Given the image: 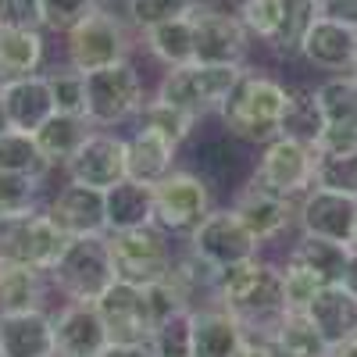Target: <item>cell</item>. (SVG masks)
Segmentation results:
<instances>
[{
	"label": "cell",
	"instance_id": "cell-1",
	"mask_svg": "<svg viewBox=\"0 0 357 357\" xmlns=\"http://www.w3.org/2000/svg\"><path fill=\"white\" fill-rule=\"evenodd\" d=\"M215 304L240 321L247 336H275V325L286 311L282 268L261 254L222 268L215 279Z\"/></svg>",
	"mask_w": 357,
	"mask_h": 357
},
{
	"label": "cell",
	"instance_id": "cell-2",
	"mask_svg": "<svg viewBox=\"0 0 357 357\" xmlns=\"http://www.w3.org/2000/svg\"><path fill=\"white\" fill-rule=\"evenodd\" d=\"M286 111H289V86L272 72L243 68V75L236 79L232 93L218 111V122L232 139L264 146L268 139L282 132Z\"/></svg>",
	"mask_w": 357,
	"mask_h": 357
},
{
	"label": "cell",
	"instance_id": "cell-3",
	"mask_svg": "<svg viewBox=\"0 0 357 357\" xmlns=\"http://www.w3.org/2000/svg\"><path fill=\"white\" fill-rule=\"evenodd\" d=\"M136 29L114 8H89L86 18H79L65 33V65L89 75L111 68L118 61H129L136 47Z\"/></svg>",
	"mask_w": 357,
	"mask_h": 357
},
{
	"label": "cell",
	"instance_id": "cell-4",
	"mask_svg": "<svg viewBox=\"0 0 357 357\" xmlns=\"http://www.w3.org/2000/svg\"><path fill=\"white\" fill-rule=\"evenodd\" d=\"M243 68L247 65H204V61L168 68V72H161L154 97L178 111H186L197 122H204V118L222 111L225 97L232 93V86L243 75Z\"/></svg>",
	"mask_w": 357,
	"mask_h": 357
},
{
	"label": "cell",
	"instance_id": "cell-5",
	"mask_svg": "<svg viewBox=\"0 0 357 357\" xmlns=\"http://www.w3.org/2000/svg\"><path fill=\"white\" fill-rule=\"evenodd\" d=\"M146 82L143 72L136 68V61H118L111 68L89 72L86 75V122L93 129H114L122 122L143 111L146 104Z\"/></svg>",
	"mask_w": 357,
	"mask_h": 357
},
{
	"label": "cell",
	"instance_id": "cell-6",
	"mask_svg": "<svg viewBox=\"0 0 357 357\" xmlns=\"http://www.w3.org/2000/svg\"><path fill=\"white\" fill-rule=\"evenodd\" d=\"M50 286L65 296V301H82L93 304L97 296L114 282L111 268V250L107 236H82V240H68L57 264L47 272Z\"/></svg>",
	"mask_w": 357,
	"mask_h": 357
},
{
	"label": "cell",
	"instance_id": "cell-7",
	"mask_svg": "<svg viewBox=\"0 0 357 357\" xmlns=\"http://www.w3.org/2000/svg\"><path fill=\"white\" fill-rule=\"evenodd\" d=\"M107 250H111V268L118 282L129 286H154L172 272V236L161 232L158 225H143L129 232H107Z\"/></svg>",
	"mask_w": 357,
	"mask_h": 357
},
{
	"label": "cell",
	"instance_id": "cell-8",
	"mask_svg": "<svg viewBox=\"0 0 357 357\" xmlns=\"http://www.w3.org/2000/svg\"><path fill=\"white\" fill-rule=\"evenodd\" d=\"M65 236L47 218L43 207H29V211L0 215V264H22L50 272L65 250Z\"/></svg>",
	"mask_w": 357,
	"mask_h": 357
},
{
	"label": "cell",
	"instance_id": "cell-9",
	"mask_svg": "<svg viewBox=\"0 0 357 357\" xmlns=\"http://www.w3.org/2000/svg\"><path fill=\"white\" fill-rule=\"evenodd\" d=\"M250 183L264 193L296 204L314 186V146L296 136L279 132L275 139H268L261 146V158H257Z\"/></svg>",
	"mask_w": 357,
	"mask_h": 357
},
{
	"label": "cell",
	"instance_id": "cell-10",
	"mask_svg": "<svg viewBox=\"0 0 357 357\" xmlns=\"http://www.w3.org/2000/svg\"><path fill=\"white\" fill-rule=\"evenodd\" d=\"M211 211V190L197 172L175 168L154 186V225L168 236H190Z\"/></svg>",
	"mask_w": 357,
	"mask_h": 357
},
{
	"label": "cell",
	"instance_id": "cell-11",
	"mask_svg": "<svg viewBox=\"0 0 357 357\" xmlns=\"http://www.w3.org/2000/svg\"><path fill=\"white\" fill-rule=\"evenodd\" d=\"M193 15V40H197V61L204 65H247L254 40L236 18V11L207 4L190 8Z\"/></svg>",
	"mask_w": 357,
	"mask_h": 357
},
{
	"label": "cell",
	"instance_id": "cell-12",
	"mask_svg": "<svg viewBox=\"0 0 357 357\" xmlns=\"http://www.w3.org/2000/svg\"><path fill=\"white\" fill-rule=\"evenodd\" d=\"M65 175H68V183L100 190V193H107L118 183H126V178H129L126 136H118L114 129H93L82 139L79 151L68 158Z\"/></svg>",
	"mask_w": 357,
	"mask_h": 357
},
{
	"label": "cell",
	"instance_id": "cell-13",
	"mask_svg": "<svg viewBox=\"0 0 357 357\" xmlns=\"http://www.w3.org/2000/svg\"><path fill=\"white\" fill-rule=\"evenodd\" d=\"M111 343H151L158 321L146 301V289L129 286V282H111L97 301H93Z\"/></svg>",
	"mask_w": 357,
	"mask_h": 357
},
{
	"label": "cell",
	"instance_id": "cell-14",
	"mask_svg": "<svg viewBox=\"0 0 357 357\" xmlns=\"http://www.w3.org/2000/svg\"><path fill=\"white\" fill-rule=\"evenodd\" d=\"M186 243L197 257H204L211 268H218V272L229 264H240V261L261 254L254 236L243 229V222L236 218L229 207H215V211L186 236Z\"/></svg>",
	"mask_w": 357,
	"mask_h": 357
},
{
	"label": "cell",
	"instance_id": "cell-15",
	"mask_svg": "<svg viewBox=\"0 0 357 357\" xmlns=\"http://www.w3.org/2000/svg\"><path fill=\"white\" fill-rule=\"evenodd\" d=\"M354 222H357V200L354 197L311 186L296 200V229H301V236H314V240L350 247Z\"/></svg>",
	"mask_w": 357,
	"mask_h": 357
},
{
	"label": "cell",
	"instance_id": "cell-16",
	"mask_svg": "<svg viewBox=\"0 0 357 357\" xmlns=\"http://www.w3.org/2000/svg\"><path fill=\"white\" fill-rule=\"evenodd\" d=\"M47 218L57 225L65 240H82V236H107V215H104V193L65 183L43 207Z\"/></svg>",
	"mask_w": 357,
	"mask_h": 357
},
{
	"label": "cell",
	"instance_id": "cell-17",
	"mask_svg": "<svg viewBox=\"0 0 357 357\" xmlns=\"http://www.w3.org/2000/svg\"><path fill=\"white\" fill-rule=\"evenodd\" d=\"M301 61L325 75H347L357 68V29L333 18H314L301 43Z\"/></svg>",
	"mask_w": 357,
	"mask_h": 357
},
{
	"label": "cell",
	"instance_id": "cell-18",
	"mask_svg": "<svg viewBox=\"0 0 357 357\" xmlns=\"http://www.w3.org/2000/svg\"><path fill=\"white\" fill-rule=\"evenodd\" d=\"M229 211L243 222V229L254 236L257 247L275 243L289 225H296V204H293V200H282V197H272V193H264V190H257L254 183L243 186L240 193L232 197Z\"/></svg>",
	"mask_w": 357,
	"mask_h": 357
},
{
	"label": "cell",
	"instance_id": "cell-19",
	"mask_svg": "<svg viewBox=\"0 0 357 357\" xmlns=\"http://www.w3.org/2000/svg\"><path fill=\"white\" fill-rule=\"evenodd\" d=\"M111 336L93 304L65 301L54 314V354L57 357H100Z\"/></svg>",
	"mask_w": 357,
	"mask_h": 357
},
{
	"label": "cell",
	"instance_id": "cell-20",
	"mask_svg": "<svg viewBox=\"0 0 357 357\" xmlns=\"http://www.w3.org/2000/svg\"><path fill=\"white\" fill-rule=\"evenodd\" d=\"M178 161V143H172L165 132L139 126L126 136V165H129V178L143 186H158L165 175L175 172Z\"/></svg>",
	"mask_w": 357,
	"mask_h": 357
},
{
	"label": "cell",
	"instance_id": "cell-21",
	"mask_svg": "<svg viewBox=\"0 0 357 357\" xmlns=\"http://www.w3.org/2000/svg\"><path fill=\"white\" fill-rule=\"evenodd\" d=\"M0 100H4L8 126L18 129V132H29V136L54 114V97H50V86H47L43 72L4 82L0 86Z\"/></svg>",
	"mask_w": 357,
	"mask_h": 357
},
{
	"label": "cell",
	"instance_id": "cell-22",
	"mask_svg": "<svg viewBox=\"0 0 357 357\" xmlns=\"http://www.w3.org/2000/svg\"><path fill=\"white\" fill-rule=\"evenodd\" d=\"M247 329L222 304L193 307V357H240Z\"/></svg>",
	"mask_w": 357,
	"mask_h": 357
},
{
	"label": "cell",
	"instance_id": "cell-23",
	"mask_svg": "<svg viewBox=\"0 0 357 357\" xmlns=\"http://www.w3.org/2000/svg\"><path fill=\"white\" fill-rule=\"evenodd\" d=\"M0 354L4 357H57L54 314L50 311L0 314Z\"/></svg>",
	"mask_w": 357,
	"mask_h": 357
},
{
	"label": "cell",
	"instance_id": "cell-24",
	"mask_svg": "<svg viewBox=\"0 0 357 357\" xmlns=\"http://www.w3.org/2000/svg\"><path fill=\"white\" fill-rule=\"evenodd\" d=\"M143 50L168 72V68H183L197 61V40H193V15L190 8L183 15H175L168 22L151 25L146 33H139Z\"/></svg>",
	"mask_w": 357,
	"mask_h": 357
},
{
	"label": "cell",
	"instance_id": "cell-25",
	"mask_svg": "<svg viewBox=\"0 0 357 357\" xmlns=\"http://www.w3.org/2000/svg\"><path fill=\"white\" fill-rule=\"evenodd\" d=\"M307 318L314 321V329L329 347L357 336V301L343 286H321L314 301L307 304Z\"/></svg>",
	"mask_w": 357,
	"mask_h": 357
},
{
	"label": "cell",
	"instance_id": "cell-26",
	"mask_svg": "<svg viewBox=\"0 0 357 357\" xmlns=\"http://www.w3.org/2000/svg\"><path fill=\"white\" fill-rule=\"evenodd\" d=\"M47 36L43 29H0V86L43 72Z\"/></svg>",
	"mask_w": 357,
	"mask_h": 357
},
{
	"label": "cell",
	"instance_id": "cell-27",
	"mask_svg": "<svg viewBox=\"0 0 357 357\" xmlns=\"http://www.w3.org/2000/svg\"><path fill=\"white\" fill-rule=\"evenodd\" d=\"M107 232H129L154 225V186H143L136 178H126L104 193Z\"/></svg>",
	"mask_w": 357,
	"mask_h": 357
},
{
	"label": "cell",
	"instance_id": "cell-28",
	"mask_svg": "<svg viewBox=\"0 0 357 357\" xmlns=\"http://www.w3.org/2000/svg\"><path fill=\"white\" fill-rule=\"evenodd\" d=\"M47 272L22 264H0V314L47 311Z\"/></svg>",
	"mask_w": 357,
	"mask_h": 357
},
{
	"label": "cell",
	"instance_id": "cell-29",
	"mask_svg": "<svg viewBox=\"0 0 357 357\" xmlns=\"http://www.w3.org/2000/svg\"><path fill=\"white\" fill-rule=\"evenodd\" d=\"M347 254H350V247H340V243H329V240H314V236H296V243H289L282 261L311 272L321 286H340L343 268H347Z\"/></svg>",
	"mask_w": 357,
	"mask_h": 357
},
{
	"label": "cell",
	"instance_id": "cell-30",
	"mask_svg": "<svg viewBox=\"0 0 357 357\" xmlns=\"http://www.w3.org/2000/svg\"><path fill=\"white\" fill-rule=\"evenodd\" d=\"M93 132V126L86 122V118H79V114H50L47 122L33 132V139H36V146H40V154L57 168V165H68V158L82 146V139Z\"/></svg>",
	"mask_w": 357,
	"mask_h": 357
},
{
	"label": "cell",
	"instance_id": "cell-31",
	"mask_svg": "<svg viewBox=\"0 0 357 357\" xmlns=\"http://www.w3.org/2000/svg\"><path fill=\"white\" fill-rule=\"evenodd\" d=\"M314 186L357 200V143L314 146Z\"/></svg>",
	"mask_w": 357,
	"mask_h": 357
},
{
	"label": "cell",
	"instance_id": "cell-32",
	"mask_svg": "<svg viewBox=\"0 0 357 357\" xmlns=\"http://www.w3.org/2000/svg\"><path fill=\"white\" fill-rule=\"evenodd\" d=\"M0 172H11V175H25V178H36V183H47V175L54 172V165L40 154L36 139L29 132L8 129L0 132Z\"/></svg>",
	"mask_w": 357,
	"mask_h": 357
},
{
	"label": "cell",
	"instance_id": "cell-33",
	"mask_svg": "<svg viewBox=\"0 0 357 357\" xmlns=\"http://www.w3.org/2000/svg\"><path fill=\"white\" fill-rule=\"evenodd\" d=\"M318 18V0H282V22L275 40L268 43L264 50H272L279 61H293L301 57V43L307 36L311 22Z\"/></svg>",
	"mask_w": 357,
	"mask_h": 357
},
{
	"label": "cell",
	"instance_id": "cell-34",
	"mask_svg": "<svg viewBox=\"0 0 357 357\" xmlns=\"http://www.w3.org/2000/svg\"><path fill=\"white\" fill-rule=\"evenodd\" d=\"M275 340L293 357H329V343L321 340V333L314 329L307 311H282V318L275 325Z\"/></svg>",
	"mask_w": 357,
	"mask_h": 357
},
{
	"label": "cell",
	"instance_id": "cell-35",
	"mask_svg": "<svg viewBox=\"0 0 357 357\" xmlns=\"http://www.w3.org/2000/svg\"><path fill=\"white\" fill-rule=\"evenodd\" d=\"M321 129H325V122H321V111H318V100H314V86H301V89L289 86V111H286L282 132L318 146Z\"/></svg>",
	"mask_w": 357,
	"mask_h": 357
},
{
	"label": "cell",
	"instance_id": "cell-36",
	"mask_svg": "<svg viewBox=\"0 0 357 357\" xmlns=\"http://www.w3.org/2000/svg\"><path fill=\"white\" fill-rule=\"evenodd\" d=\"M136 122L165 132V136H168L172 143H178V146H183V143L193 136V129H197V118H190L186 111H178V107H172V104H165V100H158L154 93L146 97L143 111L136 114Z\"/></svg>",
	"mask_w": 357,
	"mask_h": 357
},
{
	"label": "cell",
	"instance_id": "cell-37",
	"mask_svg": "<svg viewBox=\"0 0 357 357\" xmlns=\"http://www.w3.org/2000/svg\"><path fill=\"white\" fill-rule=\"evenodd\" d=\"M154 357H193V311L165 318L151 336Z\"/></svg>",
	"mask_w": 357,
	"mask_h": 357
},
{
	"label": "cell",
	"instance_id": "cell-38",
	"mask_svg": "<svg viewBox=\"0 0 357 357\" xmlns=\"http://www.w3.org/2000/svg\"><path fill=\"white\" fill-rule=\"evenodd\" d=\"M47 86H50V97H54V111L57 114H79L86 118V75L75 68H54L43 72Z\"/></svg>",
	"mask_w": 357,
	"mask_h": 357
},
{
	"label": "cell",
	"instance_id": "cell-39",
	"mask_svg": "<svg viewBox=\"0 0 357 357\" xmlns=\"http://www.w3.org/2000/svg\"><path fill=\"white\" fill-rule=\"evenodd\" d=\"M183 11H186L183 0H122V15L136 33H146L151 25L168 22V18L183 15Z\"/></svg>",
	"mask_w": 357,
	"mask_h": 357
},
{
	"label": "cell",
	"instance_id": "cell-40",
	"mask_svg": "<svg viewBox=\"0 0 357 357\" xmlns=\"http://www.w3.org/2000/svg\"><path fill=\"white\" fill-rule=\"evenodd\" d=\"M40 186L43 183H36V178L0 172V215H15V211H29V207H36Z\"/></svg>",
	"mask_w": 357,
	"mask_h": 357
},
{
	"label": "cell",
	"instance_id": "cell-41",
	"mask_svg": "<svg viewBox=\"0 0 357 357\" xmlns=\"http://www.w3.org/2000/svg\"><path fill=\"white\" fill-rule=\"evenodd\" d=\"M282 268V296H286V311H307V304L314 301V293L321 289V282L304 272V268L296 264H279Z\"/></svg>",
	"mask_w": 357,
	"mask_h": 357
},
{
	"label": "cell",
	"instance_id": "cell-42",
	"mask_svg": "<svg viewBox=\"0 0 357 357\" xmlns=\"http://www.w3.org/2000/svg\"><path fill=\"white\" fill-rule=\"evenodd\" d=\"M89 8H97L93 0H40L43 11V33H68V29L89 15Z\"/></svg>",
	"mask_w": 357,
	"mask_h": 357
},
{
	"label": "cell",
	"instance_id": "cell-43",
	"mask_svg": "<svg viewBox=\"0 0 357 357\" xmlns=\"http://www.w3.org/2000/svg\"><path fill=\"white\" fill-rule=\"evenodd\" d=\"M0 29H43L40 0H0Z\"/></svg>",
	"mask_w": 357,
	"mask_h": 357
},
{
	"label": "cell",
	"instance_id": "cell-44",
	"mask_svg": "<svg viewBox=\"0 0 357 357\" xmlns=\"http://www.w3.org/2000/svg\"><path fill=\"white\" fill-rule=\"evenodd\" d=\"M318 15L357 29V0H318Z\"/></svg>",
	"mask_w": 357,
	"mask_h": 357
},
{
	"label": "cell",
	"instance_id": "cell-45",
	"mask_svg": "<svg viewBox=\"0 0 357 357\" xmlns=\"http://www.w3.org/2000/svg\"><path fill=\"white\" fill-rule=\"evenodd\" d=\"M240 357H293V354H286V347L275 336H247Z\"/></svg>",
	"mask_w": 357,
	"mask_h": 357
},
{
	"label": "cell",
	"instance_id": "cell-46",
	"mask_svg": "<svg viewBox=\"0 0 357 357\" xmlns=\"http://www.w3.org/2000/svg\"><path fill=\"white\" fill-rule=\"evenodd\" d=\"M100 357H154L151 343H107Z\"/></svg>",
	"mask_w": 357,
	"mask_h": 357
},
{
	"label": "cell",
	"instance_id": "cell-47",
	"mask_svg": "<svg viewBox=\"0 0 357 357\" xmlns=\"http://www.w3.org/2000/svg\"><path fill=\"white\" fill-rule=\"evenodd\" d=\"M340 286L357 301V247H350V254H347V268H343V279H340Z\"/></svg>",
	"mask_w": 357,
	"mask_h": 357
},
{
	"label": "cell",
	"instance_id": "cell-48",
	"mask_svg": "<svg viewBox=\"0 0 357 357\" xmlns=\"http://www.w3.org/2000/svg\"><path fill=\"white\" fill-rule=\"evenodd\" d=\"M329 357H357V336H350V340L329 347Z\"/></svg>",
	"mask_w": 357,
	"mask_h": 357
},
{
	"label": "cell",
	"instance_id": "cell-49",
	"mask_svg": "<svg viewBox=\"0 0 357 357\" xmlns=\"http://www.w3.org/2000/svg\"><path fill=\"white\" fill-rule=\"evenodd\" d=\"M11 126H8V114H4V100H0V132H8Z\"/></svg>",
	"mask_w": 357,
	"mask_h": 357
},
{
	"label": "cell",
	"instance_id": "cell-50",
	"mask_svg": "<svg viewBox=\"0 0 357 357\" xmlns=\"http://www.w3.org/2000/svg\"><path fill=\"white\" fill-rule=\"evenodd\" d=\"M186 8H207V4H215V0H183Z\"/></svg>",
	"mask_w": 357,
	"mask_h": 357
},
{
	"label": "cell",
	"instance_id": "cell-51",
	"mask_svg": "<svg viewBox=\"0 0 357 357\" xmlns=\"http://www.w3.org/2000/svg\"><path fill=\"white\" fill-rule=\"evenodd\" d=\"M93 4H97V8H111V4H114V0H93Z\"/></svg>",
	"mask_w": 357,
	"mask_h": 357
},
{
	"label": "cell",
	"instance_id": "cell-52",
	"mask_svg": "<svg viewBox=\"0 0 357 357\" xmlns=\"http://www.w3.org/2000/svg\"><path fill=\"white\" fill-rule=\"evenodd\" d=\"M350 247H357V222H354V240H350Z\"/></svg>",
	"mask_w": 357,
	"mask_h": 357
},
{
	"label": "cell",
	"instance_id": "cell-53",
	"mask_svg": "<svg viewBox=\"0 0 357 357\" xmlns=\"http://www.w3.org/2000/svg\"><path fill=\"white\" fill-rule=\"evenodd\" d=\"M0 357H4V354H0Z\"/></svg>",
	"mask_w": 357,
	"mask_h": 357
}]
</instances>
